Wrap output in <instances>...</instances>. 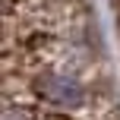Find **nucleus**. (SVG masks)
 Listing matches in <instances>:
<instances>
[{
    "mask_svg": "<svg viewBox=\"0 0 120 120\" xmlns=\"http://www.w3.org/2000/svg\"><path fill=\"white\" fill-rule=\"evenodd\" d=\"M114 13H117V32H120V0H114Z\"/></svg>",
    "mask_w": 120,
    "mask_h": 120,
    "instance_id": "f03ea898",
    "label": "nucleus"
},
{
    "mask_svg": "<svg viewBox=\"0 0 120 120\" xmlns=\"http://www.w3.org/2000/svg\"><path fill=\"white\" fill-rule=\"evenodd\" d=\"M0 120H120L89 0H6Z\"/></svg>",
    "mask_w": 120,
    "mask_h": 120,
    "instance_id": "f257e3e1",
    "label": "nucleus"
}]
</instances>
